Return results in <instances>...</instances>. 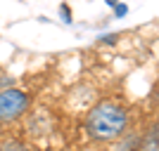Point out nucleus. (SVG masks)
<instances>
[{
	"label": "nucleus",
	"instance_id": "nucleus-1",
	"mask_svg": "<svg viewBox=\"0 0 159 151\" xmlns=\"http://www.w3.org/2000/svg\"><path fill=\"white\" fill-rule=\"evenodd\" d=\"M128 109L126 106L116 104V102H100L95 104L86 116V132L93 142H102V144H109V142H116L126 135L128 130Z\"/></svg>",
	"mask_w": 159,
	"mask_h": 151
},
{
	"label": "nucleus",
	"instance_id": "nucleus-2",
	"mask_svg": "<svg viewBox=\"0 0 159 151\" xmlns=\"http://www.w3.org/2000/svg\"><path fill=\"white\" fill-rule=\"evenodd\" d=\"M31 106V94L19 87H5L0 90V123H14L19 120Z\"/></svg>",
	"mask_w": 159,
	"mask_h": 151
},
{
	"label": "nucleus",
	"instance_id": "nucleus-3",
	"mask_svg": "<svg viewBox=\"0 0 159 151\" xmlns=\"http://www.w3.org/2000/svg\"><path fill=\"white\" fill-rule=\"evenodd\" d=\"M140 151H159V120L154 125L147 128V132L143 135V146Z\"/></svg>",
	"mask_w": 159,
	"mask_h": 151
},
{
	"label": "nucleus",
	"instance_id": "nucleus-4",
	"mask_svg": "<svg viewBox=\"0 0 159 151\" xmlns=\"http://www.w3.org/2000/svg\"><path fill=\"white\" fill-rule=\"evenodd\" d=\"M0 151H31V149L24 142H19V139H7V142L0 144Z\"/></svg>",
	"mask_w": 159,
	"mask_h": 151
},
{
	"label": "nucleus",
	"instance_id": "nucleus-5",
	"mask_svg": "<svg viewBox=\"0 0 159 151\" xmlns=\"http://www.w3.org/2000/svg\"><path fill=\"white\" fill-rule=\"evenodd\" d=\"M60 14H62V21H64V24H71V10H69V5H66V2H64V5H60Z\"/></svg>",
	"mask_w": 159,
	"mask_h": 151
},
{
	"label": "nucleus",
	"instance_id": "nucleus-6",
	"mask_svg": "<svg viewBox=\"0 0 159 151\" xmlns=\"http://www.w3.org/2000/svg\"><path fill=\"white\" fill-rule=\"evenodd\" d=\"M126 14H128V7L124 2H119V5L114 7V17H126Z\"/></svg>",
	"mask_w": 159,
	"mask_h": 151
},
{
	"label": "nucleus",
	"instance_id": "nucleus-7",
	"mask_svg": "<svg viewBox=\"0 0 159 151\" xmlns=\"http://www.w3.org/2000/svg\"><path fill=\"white\" fill-rule=\"evenodd\" d=\"M105 2H107V5H109V7H116V5H119V2H121V0H105Z\"/></svg>",
	"mask_w": 159,
	"mask_h": 151
}]
</instances>
